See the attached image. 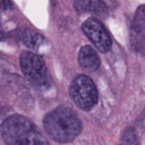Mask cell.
<instances>
[{"label": "cell", "mask_w": 145, "mask_h": 145, "mask_svg": "<svg viewBox=\"0 0 145 145\" xmlns=\"http://www.w3.org/2000/svg\"><path fill=\"white\" fill-rule=\"evenodd\" d=\"M43 126L50 138L59 143H69L82 131L79 118L67 105H60L49 112L44 118Z\"/></svg>", "instance_id": "obj_1"}, {"label": "cell", "mask_w": 145, "mask_h": 145, "mask_svg": "<svg viewBox=\"0 0 145 145\" xmlns=\"http://www.w3.org/2000/svg\"><path fill=\"white\" fill-rule=\"evenodd\" d=\"M0 130L7 145H49L39 128L22 114H12L6 118Z\"/></svg>", "instance_id": "obj_2"}, {"label": "cell", "mask_w": 145, "mask_h": 145, "mask_svg": "<svg viewBox=\"0 0 145 145\" xmlns=\"http://www.w3.org/2000/svg\"><path fill=\"white\" fill-rule=\"evenodd\" d=\"M69 93L75 104L84 111L91 110L97 102L95 84L86 75H78L72 79L69 86Z\"/></svg>", "instance_id": "obj_3"}, {"label": "cell", "mask_w": 145, "mask_h": 145, "mask_svg": "<svg viewBox=\"0 0 145 145\" xmlns=\"http://www.w3.org/2000/svg\"><path fill=\"white\" fill-rule=\"evenodd\" d=\"M19 65L25 77L35 86H45L48 84V69L42 57L26 51L20 54Z\"/></svg>", "instance_id": "obj_4"}, {"label": "cell", "mask_w": 145, "mask_h": 145, "mask_svg": "<svg viewBox=\"0 0 145 145\" xmlns=\"http://www.w3.org/2000/svg\"><path fill=\"white\" fill-rule=\"evenodd\" d=\"M82 29L99 51L108 52L111 49V39L103 24L96 17L86 19L82 25Z\"/></svg>", "instance_id": "obj_5"}, {"label": "cell", "mask_w": 145, "mask_h": 145, "mask_svg": "<svg viewBox=\"0 0 145 145\" xmlns=\"http://www.w3.org/2000/svg\"><path fill=\"white\" fill-rule=\"evenodd\" d=\"M130 42L135 50H142L145 43V5H140L135 12L131 28Z\"/></svg>", "instance_id": "obj_6"}, {"label": "cell", "mask_w": 145, "mask_h": 145, "mask_svg": "<svg viewBox=\"0 0 145 145\" xmlns=\"http://www.w3.org/2000/svg\"><path fill=\"white\" fill-rule=\"evenodd\" d=\"M74 8L78 14L91 12L95 17L105 18L109 14L108 7L102 0H75Z\"/></svg>", "instance_id": "obj_7"}, {"label": "cell", "mask_w": 145, "mask_h": 145, "mask_svg": "<svg viewBox=\"0 0 145 145\" xmlns=\"http://www.w3.org/2000/svg\"><path fill=\"white\" fill-rule=\"evenodd\" d=\"M78 63L86 71H94L100 66V58L91 45H84L78 54Z\"/></svg>", "instance_id": "obj_8"}, {"label": "cell", "mask_w": 145, "mask_h": 145, "mask_svg": "<svg viewBox=\"0 0 145 145\" xmlns=\"http://www.w3.org/2000/svg\"><path fill=\"white\" fill-rule=\"evenodd\" d=\"M43 37L37 34V33H32V32H25L23 35V41L24 43L31 48V49H36L41 45Z\"/></svg>", "instance_id": "obj_9"}, {"label": "cell", "mask_w": 145, "mask_h": 145, "mask_svg": "<svg viewBox=\"0 0 145 145\" xmlns=\"http://www.w3.org/2000/svg\"><path fill=\"white\" fill-rule=\"evenodd\" d=\"M122 140H123V143L126 145H137V134H136V130L133 127L127 128L123 131Z\"/></svg>", "instance_id": "obj_10"}, {"label": "cell", "mask_w": 145, "mask_h": 145, "mask_svg": "<svg viewBox=\"0 0 145 145\" xmlns=\"http://www.w3.org/2000/svg\"><path fill=\"white\" fill-rule=\"evenodd\" d=\"M14 5L10 0H0V9L3 10H8V9H12Z\"/></svg>", "instance_id": "obj_11"}]
</instances>
